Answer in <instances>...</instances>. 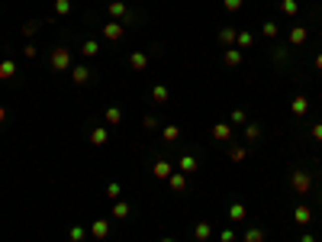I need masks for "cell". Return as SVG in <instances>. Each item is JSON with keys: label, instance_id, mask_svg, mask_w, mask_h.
Returning <instances> with one entry per match:
<instances>
[{"label": "cell", "instance_id": "cell-3", "mask_svg": "<svg viewBox=\"0 0 322 242\" xmlns=\"http://www.w3.org/2000/svg\"><path fill=\"white\" fill-rule=\"evenodd\" d=\"M122 32H126V26H122L119 19H109V23L104 26V39H109V42H119Z\"/></svg>", "mask_w": 322, "mask_h": 242}, {"label": "cell", "instance_id": "cell-45", "mask_svg": "<svg viewBox=\"0 0 322 242\" xmlns=\"http://www.w3.org/2000/svg\"><path fill=\"white\" fill-rule=\"evenodd\" d=\"M161 242H174V239H161Z\"/></svg>", "mask_w": 322, "mask_h": 242}, {"label": "cell", "instance_id": "cell-23", "mask_svg": "<svg viewBox=\"0 0 322 242\" xmlns=\"http://www.w3.org/2000/svg\"><path fill=\"white\" fill-rule=\"evenodd\" d=\"M280 13H284V16H297L300 3H297V0H280Z\"/></svg>", "mask_w": 322, "mask_h": 242}, {"label": "cell", "instance_id": "cell-32", "mask_svg": "<svg viewBox=\"0 0 322 242\" xmlns=\"http://www.w3.org/2000/svg\"><path fill=\"white\" fill-rule=\"evenodd\" d=\"M261 32H264L268 39H277V32H280V29H277V23H264V26H261Z\"/></svg>", "mask_w": 322, "mask_h": 242}, {"label": "cell", "instance_id": "cell-16", "mask_svg": "<svg viewBox=\"0 0 322 242\" xmlns=\"http://www.w3.org/2000/svg\"><path fill=\"white\" fill-rule=\"evenodd\" d=\"M235 39H238V32L232 29V26H222V29H219V42L222 45H235Z\"/></svg>", "mask_w": 322, "mask_h": 242}, {"label": "cell", "instance_id": "cell-33", "mask_svg": "<svg viewBox=\"0 0 322 242\" xmlns=\"http://www.w3.org/2000/svg\"><path fill=\"white\" fill-rule=\"evenodd\" d=\"M119 194H122V188H119L116 181H113V184H107V197H109V200H119Z\"/></svg>", "mask_w": 322, "mask_h": 242}, {"label": "cell", "instance_id": "cell-7", "mask_svg": "<svg viewBox=\"0 0 322 242\" xmlns=\"http://www.w3.org/2000/svg\"><path fill=\"white\" fill-rule=\"evenodd\" d=\"M213 139L216 142H229L232 139V126L229 123H213Z\"/></svg>", "mask_w": 322, "mask_h": 242}, {"label": "cell", "instance_id": "cell-39", "mask_svg": "<svg viewBox=\"0 0 322 242\" xmlns=\"http://www.w3.org/2000/svg\"><path fill=\"white\" fill-rule=\"evenodd\" d=\"M229 120H232V123H245V110H232Z\"/></svg>", "mask_w": 322, "mask_h": 242}, {"label": "cell", "instance_id": "cell-12", "mask_svg": "<svg viewBox=\"0 0 322 242\" xmlns=\"http://www.w3.org/2000/svg\"><path fill=\"white\" fill-rule=\"evenodd\" d=\"M168 184H171V191H174V194H184V191H187V175H184V171H181V175H171Z\"/></svg>", "mask_w": 322, "mask_h": 242}, {"label": "cell", "instance_id": "cell-5", "mask_svg": "<svg viewBox=\"0 0 322 242\" xmlns=\"http://www.w3.org/2000/svg\"><path fill=\"white\" fill-rule=\"evenodd\" d=\"M210 236H213V223L200 220V223L194 226V239H197V242H210Z\"/></svg>", "mask_w": 322, "mask_h": 242}, {"label": "cell", "instance_id": "cell-31", "mask_svg": "<svg viewBox=\"0 0 322 242\" xmlns=\"http://www.w3.org/2000/svg\"><path fill=\"white\" fill-rule=\"evenodd\" d=\"M251 42H255V39H251V32H238V39H235V45H238V48H248Z\"/></svg>", "mask_w": 322, "mask_h": 242}, {"label": "cell", "instance_id": "cell-19", "mask_svg": "<svg viewBox=\"0 0 322 242\" xmlns=\"http://www.w3.org/2000/svg\"><path fill=\"white\" fill-rule=\"evenodd\" d=\"M13 74H16V65H13L10 58H3V61H0V81H10Z\"/></svg>", "mask_w": 322, "mask_h": 242}, {"label": "cell", "instance_id": "cell-40", "mask_svg": "<svg viewBox=\"0 0 322 242\" xmlns=\"http://www.w3.org/2000/svg\"><path fill=\"white\" fill-rule=\"evenodd\" d=\"M310 133H313V139H316V142H322V123H316V126L310 129Z\"/></svg>", "mask_w": 322, "mask_h": 242}, {"label": "cell", "instance_id": "cell-10", "mask_svg": "<svg viewBox=\"0 0 322 242\" xmlns=\"http://www.w3.org/2000/svg\"><path fill=\"white\" fill-rule=\"evenodd\" d=\"M290 110H293V116H306V113H310V100H306V97H293Z\"/></svg>", "mask_w": 322, "mask_h": 242}, {"label": "cell", "instance_id": "cell-36", "mask_svg": "<svg viewBox=\"0 0 322 242\" xmlns=\"http://www.w3.org/2000/svg\"><path fill=\"white\" fill-rule=\"evenodd\" d=\"M142 126H145V129H158V116H152V113H148L145 120H142Z\"/></svg>", "mask_w": 322, "mask_h": 242}, {"label": "cell", "instance_id": "cell-17", "mask_svg": "<svg viewBox=\"0 0 322 242\" xmlns=\"http://www.w3.org/2000/svg\"><path fill=\"white\" fill-rule=\"evenodd\" d=\"M306 36H310V32H306V26H293V29H290V45H303Z\"/></svg>", "mask_w": 322, "mask_h": 242}, {"label": "cell", "instance_id": "cell-42", "mask_svg": "<svg viewBox=\"0 0 322 242\" xmlns=\"http://www.w3.org/2000/svg\"><path fill=\"white\" fill-rule=\"evenodd\" d=\"M6 123V107H0V126Z\"/></svg>", "mask_w": 322, "mask_h": 242}, {"label": "cell", "instance_id": "cell-29", "mask_svg": "<svg viewBox=\"0 0 322 242\" xmlns=\"http://www.w3.org/2000/svg\"><path fill=\"white\" fill-rule=\"evenodd\" d=\"M245 155H248V149H238V145H232V149H229L232 162H245Z\"/></svg>", "mask_w": 322, "mask_h": 242}, {"label": "cell", "instance_id": "cell-21", "mask_svg": "<svg viewBox=\"0 0 322 242\" xmlns=\"http://www.w3.org/2000/svg\"><path fill=\"white\" fill-rule=\"evenodd\" d=\"M129 213H132V207H129L126 200H116V204H113V217H116V220H126Z\"/></svg>", "mask_w": 322, "mask_h": 242}, {"label": "cell", "instance_id": "cell-2", "mask_svg": "<svg viewBox=\"0 0 322 242\" xmlns=\"http://www.w3.org/2000/svg\"><path fill=\"white\" fill-rule=\"evenodd\" d=\"M49 65H52V71H68V68H71V52H68V45H55L52 48Z\"/></svg>", "mask_w": 322, "mask_h": 242}, {"label": "cell", "instance_id": "cell-27", "mask_svg": "<svg viewBox=\"0 0 322 242\" xmlns=\"http://www.w3.org/2000/svg\"><path fill=\"white\" fill-rule=\"evenodd\" d=\"M245 136H248V142H258L261 139V126H258V123H248V126H245Z\"/></svg>", "mask_w": 322, "mask_h": 242}, {"label": "cell", "instance_id": "cell-11", "mask_svg": "<svg viewBox=\"0 0 322 242\" xmlns=\"http://www.w3.org/2000/svg\"><path fill=\"white\" fill-rule=\"evenodd\" d=\"M177 168H181L184 175H194V171L200 168V162H197L194 155H181V162H177Z\"/></svg>", "mask_w": 322, "mask_h": 242}, {"label": "cell", "instance_id": "cell-13", "mask_svg": "<svg viewBox=\"0 0 322 242\" xmlns=\"http://www.w3.org/2000/svg\"><path fill=\"white\" fill-rule=\"evenodd\" d=\"M222 61H225V68H238L242 65V48H229V52L222 55Z\"/></svg>", "mask_w": 322, "mask_h": 242}, {"label": "cell", "instance_id": "cell-34", "mask_svg": "<svg viewBox=\"0 0 322 242\" xmlns=\"http://www.w3.org/2000/svg\"><path fill=\"white\" fill-rule=\"evenodd\" d=\"M242 3H245V0H222V6L229 13H238V10H242Z\"/></svg>", "mask_w": 322, "mask_h": 242}, {"label": "cell", "instance_id": "cell-43", "mask_svg": "<svg viewBox=\"0 0 322 242\" xmlns=\"http://www.w3.org/2000/svg\"><path fill=\"white\" fill-rule=\"evenodd\" d=\"M300 242H316V236H310V233H306V236H303V239H300Z\"/></svg>", "mask_w": 322, "mask_h": 242}, {"label": "cell", "instance_id": "cell-26", "mask_svg": "<svg viewBox=\"0 0 322 242\" xmlns=\"http://www.w3.org/2000/svg\"><path fill=\"white\" fill-rule=\"evenodd\" d=\"M245 242H264V230L261 226H251V230L245 233Z\"/></svg>", "mask_w": 322, "mask_h": 242}, {"label": "cell", "instance_id": "cell-46", "mask_svg": "<svg viewBox=\"0 0 322 242\" xmlns=\"http://www.w3.org/2000/svg\"><path fill=\"white\" fill-rule=\"evenodd\" d=\"M319 204H322V191H319Z\"/></svg>", "mask_w": 322, "mask_h": 242}, {"label": "cell", "instance_id": "cell-30", "mask_svg": "<svg viewBox=\"0 0 322 242\" xmlns=\"http://www.w3.org/2000/svg\"><path fill=\"white\" fill-rule=\"evenodd\" d=\"M68 239L71 242H84V226H71V230H68Z\"/></svg>", "mask_w": 322, "mask_h": 242}, {"label": "cell", "instance_id": "cell-28", "mask_svg": "<svg viewBox=\"0 0 322 242\" xmlns=\"http://www.w3.org/2000/svg\"><path fill=\"white\" fill-rule=\"evenodd\" d=\"M55 13H58V16H68V13H71V0H55Z\"/></svg>", "mask_w": 322, "mask_h": 242}, {"label": "cell", "instance_id": "cell-37", "mask_svg": "<svg viewBox=\"0 0 322 242\" xmlns=\"http://www.w3.org/2000/svg\"><path fill=\"white\" fill-rule=\"evenodd\" d=\"M39 26H42V23H39V19H32V23H26V26H23V32H26V36H32V32L39 29Z\"/></svg>", "mask_w": 322, "mask_h": 242}, {"label": "cell", "instance_id": "cell-9", "mask_svg": "<svg viewBox=\"0 0 322 242\" xmlns=\"http://www.w3.org/2000/svg\"><path fill=\"white\" fill-rule=\"evenodd\" d=\"M71 81L74 84H87V81H91V68H84V65H78V68H71Z\"/></svg>", "mask_w": 322, "mask_h": 242}, {"label": "cell", "instance_id": "cell-25", "mask_svg": "<svg viewBox=\"0 0 322 242\" xmlns=\"http://www.w3.org/2000/svg\"><path fill=\"white\" fill-rule=\"evenodd\" d=\"M152 100L155 103H168V87H164V84H155L152 87Z\"/></svg>", "mask_w": 322, "mask_h": 242}, {"label": "cell", "instance_id": "cell-1", "mask_svg": "<svg viewBox=\"0 0 322 242\" xmlns=\"http://www.w3.org/2000/svg\"><path fill=\"white\" fill-rule=\"evenodd\" d=\"M313 184H316V175L306 168H293L290 171V191L300 194V197H306V194L313 191Z\"/></svg>", "mask_w": 322, "mask_h": 242}, {"label": "cell", "instance_id": "cell-8", "mask_svg": "<svg viewBox=\"0 0 322 242\" xmlns=\"http://www.w3.org/2000/svg\"><path fill=\"white\" fill-rule=\"evenodd\" d=\"M91 236L104 242V239L109 236V223H107V220H94V223H91Z\"/></svg>", "mask_w": 322, "mask_h": 242}, {"label": "cell", "instance_id": "cell-18", "mask_svg": "<svg viewBox=\"0 0 322 242\" xmlns=\"http://www.w3.org/2000/svg\"><path fill=\"white\" fill-rule=\"evenodd\" d=\"M245 217H248V210H245V204H232V207H229V220H232V223H242Z\"/></svg>", "mask_w": 322, "mask_h": 242}, {"label": "cell", "instance_id": "cell-15", "mask_svg": "<svg viewBox=\"0 0 322 242\" xmlns=\"http://www.w3.org/2000/svg\"><path fill=\"white\" fill-rule=\"evenodd\" d=\"M109 16H113V19H126L129 16V6L119 3V0H113V3H109Z\"/></svg>", "mask_w": 322, "mask_h": 242}, {"label": "cell", "instance_id": "cell-41", "mask_svg": "<svg viewBox=\"0 0 322 242\" xmlns=\"http://www.w3.org/2000/svg\"><path fill=\"white\" fill-rule=\"evenodd\" d=\"M23 55L26 58H36V45H23Z\"/></svg>", "mask_w": 322, "mask_h": 242}, {"label": "cell", "instance_id": "cell-6", "mask_svg": "<svg viewBox=\"0 0 322 242\" xmlns=\"http://www.w3.org/2000/svg\"><path fill=\"white\" fill-rule=\"evenodd\" d=\"M152 175L158 178V181H168V178L174 175V171H171V162H164V158H158V162L152 165Z\"/></svg>", "mask_w": 322, "mask_h": 242}, {"label": "cell", "instance_id": "cell-24", "mask_svg": "<svg viewBox=\"0 0 322 242\" xmlns=\"http://www.w3.org/2000/svg\"><path fill=\"white\" fill-rule=\"evenodd\" d=\"M107 139H109V133H107L104 126H97V129L91 133V145H107Z\"/></svg>", "mask_w": 322, "mask_h": 242}, {"label": "cell", "instance_id": "cell-38", "mask_svg": "<svg viewBox=\"0 0 322 242\" xmlns=\"http://www.w3.org/2000/svg\"><path fill=\"white\" fill-rule=\"evenodd\" d=\"M219 242H235V230H222V236H219Z\"/></svg>", "mask_w": 322, "mask_h": 242}, {"label": "cell", "instance_id": "cell-20", "mask_svg": "<svg viewBox=\"0 0 322 242\" xmlns=\"http://www.w3.org/2000/svg\"><path fill=\"white\" fill-rule=\"evenodd\" d=\"M161 139L164 142H177V139H181V126H174V123H171V126H164L161 129Z\"/></svg>", "mask_w": 322, "mask_h": 242}, {"label": "cell", "instance_id": "cell-35", "mask_svg": "<svg viewBox=\"0 0 322 242\" xmlns=\"http://www.w3.org/2000/svg\"><path fill=\"white\" fill-rule=\"evenodd\" d=\"M81 48H84V55H97V52H100V45L94 42V39H91V42H84Z\"/></svg>", "mask_w": 322, "mask_h": 242}, {"label": "cell", "instance_id": "cell-14", "mask_svg": "<svg viewBox=\"0 0 322 242\" xmlns=\"http://www.w3.org/2000/svg\"><path fill=\"white\" fill-rule=\"evenodd\" d=\"M129 65H132L135 71H145V68H148V55L145 52H132V55H129Z\"/></svg>", "mask_w": 322, "mask_h": 242}, {"label": "cell", "instance_id": "cell-22", "mask_svg": "<svg viewBox=\"0 0 322 242\" xmlns=\"http://www.w3.org/2000/svg\"><path fill=\"white\" fill-rule=\"evenodd\" d=\"M107 123H109V126H119V123H122V110L119 107H107Z\"/></svg>", "mask_w": 322, "mask_h": 242}, {"label": "cell", "instance_id": "cell-44", "mask_svg": "<svg viewBox=\"0 0 322 242\" xmlns=\"http://www.w3.org/2000/svg\"><path fill=\"white\" fill-rule=\"evenodd\" d=\"M316 68H319V71H322V52L316 55Z\"/></svg>", "mask_w": 322, "mask_h": 242}, {"label": "cell", "instance_id": "cell-4", "mask_svg": "<svg viewBox=\"0 0 322 242\" xmlns=\"http://www.w3.org/2000/svg\"><path fill=\"white\" fill-rule=\"evenodd\" d=\"M293 223H297V226H310L313 223V210L306 204H300L297 210H293Z\"/></svg>", "mask_w": 322, "mask_h": 242}]
</instances>
